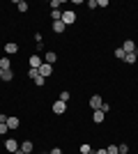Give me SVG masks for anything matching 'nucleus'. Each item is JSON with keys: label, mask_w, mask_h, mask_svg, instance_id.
I'll use <instances>...</instances> for the list:
<instances>
[{"label": "nucleus", "mask_w": 138, "mask_h": 154, "mask_svg": "<svg viewBox=\"0 0 138 154\" xmlns=\"http://www.w3.org/2000/svg\"><path fill=\"white\" fill-rule=\"evenodd\" d=\"M74 21H76V14H74L72 9H67V12H62V23H65V26H72Z\"/></svg>", "instance_id": "obj_1"}, {"label": "nucleus", "mask_w": 138, "mask_h": 154, "mask_svg": "<svg viewBox=\"0 0 138 154\" xmlns=\"http://www.w3.org/2000/svg\"><path fill=\"white\" fill-rule=\"evenodd\" d=\"M65 110H67V103L65 101H60V99H58V101H53V113H55V115H62Z\"/></svg>", "instance_id": "obj_2"}, {"label": "nucleus", "mask_w": 138, "mask_h": 154, "mask_svg": "<svg viewBox=\"0 0 138 154\" xmlns=\"http://www.w3.org/2000/svg\"><path fill=\"white\" fill-rule=\"evenodd\" d=\"M28 62H30V69H39L41 64H44V60H41L39 55H30V60H28Z\"/></svg>", "instance_id": "obj_3"}, {"label": "nucleus", "mask_w": 138, "mask_h": 154, "mask_svg": "<svg viewBox=\"0 0 138 154\" xmlns=\"http://www.w3.org/2000/svg\"><path fill=\"white\" fill-rule=\"evenodd\" d=\"M101 103H104V99H101V94H92V99H90V106L94 110H99L101 108Z\"/></svg>", "instance_id": "obj_4"}, {"label": "nucleus", "mask_w": 138, "mask_h": 154, "mask_svg": "<svg viewBox=\"0 0 138 154\" xmlns=\"http://www.w3.org/2000/svg\"><path fill=\"white\" fill-rule=\"evenodd\" d=\"M39 74H41V76H44V78H48V76H51V74H53V64L44 62V64H41V67H39Z\"/></svg>", "instance_id": "obj_5"}, {"label": "nucleus", "mask_w": 138, "mask_h": 154, "mask_svg": "<svg viewBox=\"0 0 138 154\" xmlns=\"http://www.w3.org/2000/svg\"><path fill=\"white\" fill-rule=\"evenodd\" d=\"M5 147L9 149V152H16V149H19L21 145L16 143V138H7V140H5Z\"/></svg>", "instance_id": "obj_6"}, {"label": "nucleus", "mask_w": 138, "mask_h": 154, "mask_svg": "<svg viewBox=\"0 0 138 154\" xmlns=\"http://www.w3.org/2000/svg\"><path fill=\"white\" fill-rule=\"evenodd\" d=\"M120 48H122L124 53H136V44H133L131 39H127V42H124L122 46H120Z\"/></svg>", "instance_id": "obj_7"}, {"label": "nucleus", "mask_w": 138, "mask_h": 154, "mask_svg": "<svg viewBox=\"0 0 138 154\" xmlns=\"http://www.w3.org/2000/svg\"><path fill=\"white\" fill-rule=\"evenodd\" d=\"M104 117H106V113H104V110H101V108L92 113V120H94V122H97V124H101V122H104Z\"/></svg>", "instance_id": "obj_8"}, {"label": "nucleus", "mask_w": 138, "mask_h": 154, "mask_svg": "<svg viewBox=\"0 0 138 154\" xmlns=\"http://www.w3.org/2000/svg\"><path fill=\"white\" fill-rule=\"evenodd\" d=\"M19 124H21L19 117H7V127L9 129H19Z\"/></svg>", "instance_id": "obj_9"}, {"label": "nucleus", "mask_w": 138, "mask_h": 154, "mask_svg": "<svg viewBox=\"0 0 138 154\" xmlns=\"http://www.w3.org/2000/svg\"><path fill=\"white\" fill-rule=\"evenodd\" d=\"M65 23H62V21H53V32H58V35H60V32H65Z\"/></svg>", "instance_id": "obj_10"}, {"label": "nucleus", "mask_w": 138, "mask_h": 154, "mask_svg": "<svg viewBox=\"0 0 138 154\" xmlns=\"http://www.w3.org/2000/svg\"><path fill=\"white\" fill-rule=\"evenodd\" d=\"M16 51H19V44H14V42L5 46V53H7V55H12V53H16Z\"/></svg>", "instance_id": "obj_11"}, {"label": "nucleus", "mask_w": 138, "mask_h": 154, "mask_svg": "<svg viewBox=\"0 0 138 154\" xmlns=\"http://www.w3.org/2000/svg\"><path fill=\"white\" fill-rule=\"evenodd\" d=\"M9 64H12V62H9L7 55H5V58H0V69H2V71H9Z\"/></svg>", "instance_id": "obj_12"}, {"label": "nucleus", "mask_w": 138, "mask_h": 154, "mask_svg": "<svg viewBox=\"0 0 138 154\" xmlns=\"http://www.w3.org/2000/svg\"><path fill=\"white\" fill-rule=\"evenodd\" d=\"M136 60H138V55H136V53H127V55H124V62H127V64H133Z\"/></svg>", "instance_id": "obj_13"}, {"label": "nucleus", "mask_w": 138, "mask_h": 154, "mask_svg": "<svg viewBox=\"0 0 138 154\" xmlns=\"http://www.w3.org/2000/svg\"><path fill=\"white\" fill-rule=\"evenodd\" d=\"M21 149H23L26 154H30V152H32V140H26L23 145H21Z\"/></svg>", "instance_id": "obj_14"}, {"label": "nucleus", "mask_w": 138, "mask_h": 154, "mask_svg": "<svg viewBox=\"0 0 138 154\" xmlns=\"http://www.w3.org/2000/svg\"><path fill=\"white\" fill-rule=\"evenodd\" d=\"M16 9H19V12H28V2L26 0H19V2H16Z\"/></svg>", "instance_id": "obj_15"}, {"label": "nucleus", "mask_w": 138, "mask_h": 154, "mask_svg": "<svg viewBox=\"0 0 138 154\" xmlns=\"http://www.w3.org/2000/svg\"><path fill=\"white\" fill-rule=\"evenodd\" d=\"M55 58H58V55H55V53H53V51H48V53H46V60H44V62L53 64V62H55Z\"/></svg>", "instance_id": "obj_16"}, {"label": "nucleus", "mask_w": 138, "mask_h": 154, "mask_svg": "<svg viewBox=\"0 0 138 154\" xmlns=\"http://www.w3.org/2000/svg\"><path fill=\"white\" fill-rule=\"evenodd\" d=\"M28 76L32 78V81H37V78L41 76V74H39V69H30V71H28Z\"/></svg>", "instance_id": "obj_17"}, {"label": "nucleus", "mask_w": 138, "mask_h": 154, "mask_svg": "<svg viewBox=\"0 0 138 154\" xmlns=\"http://www.w3.org/2000/svg\"><path fill=\"white\" fill-rule=\"evenodd\" d=\"M51 16H53V21H62V12H60V9H53Z\"/></svg>", "instance_id": "obj_18"}, {"label": "nucleus", "mask_w": 138, "mask_h": 154, "mask_svg": "<svg viewBox=\"0 0 138 154\" xmlns=\"http://www.w3.org/2000/svg\"><path fill=\"white\" fill-rule=\"evenodd\" d=\"M12 78H14L12 69H9V71H2V81H12Z\"/></svg>", "instance_id": "obj_19"}, {"label": "nucleus", "mask_w": 138, "mask_h": 154, "mask_svg": "<svg viewBox=\"0 0 138 154\" xmlns=\"http://www.w3.org/2000/svg\"><path fill=\"white\" fill-rule=\"evenodd\" d=\"M124 55H127V53L122 51V48H115V58H118V60H124Z\"/></svg>", "instance_id": "obj_20"}, {"label": "nucleus", "mask_w": 138, "mask_h": 154, "mask_svg": "<svg viewBox=\"0 0 138 154\" xmlns=\"http://www.w3.org/2000/svg\"><path fill=\"white\" fill-rule=\"evenodd\" d=\"M81 154H92V147L90 145H81Z\"/></svg>", "instance_id": "obj_21"}, {"label": "nucleus", "mask_w": 138, "mask_h": 154, "mask_svg": "<svg viewBox=\"0 0 138 154\" xmlns=\"http://www.w3.org/2000/svg\"><path fill=\"white\" fill-rule=\"evenodd\" d=\"M60 101H65V103L69 101V92H67V90H65V92H60Z\"/></svg>", "instance_id": "obj_22"}, {"label": "nucleus", "mask_w": 138, "mask_h": 154, "mask_svg": "<svg viewBox=\"0 0 138 154\" xmlns=\"http://www.w3.org/2000/svg\"><path fill=\"white\" fill-rule=\"evenodd\" d=\"M106 152H108V154H120V152H118V145H108V149H106Z\"/></svg>", "instance_id": "obj_23"}, {"label": "nucleus", "mask_w": 138, "mask_h": 154, "mask_svg": "<svg viewBox=\"0 0 138 154\" xmlns=\"http://www.w3.org/2000/svg\"><path fill=\"white\" fill-rule=\"evenodd\" d=\"M118 152H120V154H127V152H129V147L122 143V145H118Z\"/></svg>", "instance_id": "obj_24"}, {"label": "nucleus", "mask_w": 138, "mask_h": 154, "mask_svg": "<svg viewBox=\"0 0 138 154\" xmlns=\"http://www.w3.org/2000/svg\"><path fill=\"white\" fill-rule=\"evenodd\" d=\"M7 131H9V127H7V122H5V124H0V136H5Z\"/></svg>", "instance_id": "obj_25"}, {"label": "nucleus", "mask_w": 138, "mask_h": 154, "mask_svg": "<svg viewBox=\"0 0 138 154\" xmlns=\"http://www.w3.org/2000/svg\"><path fill=\"white\" fill-rule=\"evenodd\" d=\"M87 7H90V9H97L99 2H97V0H90V2H87Z\"/></svg>", "instance_id": "obj_26"}, {"label": "nucleus", "mask_w": 138, "mask_h": 154, "mask_svg": "<svg viewBox=\"0 0 138 154\" xmlns=\"http://www.w3.org/2000/svg\"><path fill=\"white\" fill-rule=\"evenodd\" d=\"M51 154H62V149H60V147H53V152Z\"/></svg>", "instance_id": "obj_27"}, {"label": "nucleus", "mask_w": 138, "mask_h": 154, "mask_svg": "<svg viewBox=\"0 0 138 154\" xmlns=\"http://www.w3.org/2000/svg\"><path fill=\"white\" fill-rule=\"evenodd\" d=\"M7 122V115H0V124H5Z\"/></svg>", "instance_id": "obj_28"}, {"label": "nucleus", "mask_w": 138, "mask_h": 154, "mask_svg": "<svg viewBox=\"0 0 138 154\" xmlns=\"http://www.w3.org/2000/svg\"><path fill=\"white\" fill-rule=\"evenodd\" d=\"M94 154H108V152H106V149H97Z\"/></svg>", "instance_id": "obj_29"}, {"label": "nucleus", "mask_w": 138, "mask_h": 154, "mask_svg": "<svg viewBox=\"0 0 138 154\" xmlns=\"http://www.w3.org/2000/svg\"><path fill=\"white\" fill-rule=\"evenodd\" d=\"M14 154H26V152H23V149H21V147H19V149H16V152H14Z\"/></svg>", "instance_id": "obj_30"}, {"label": "nucleus", "mask_w": 138, "mask_h": 154, "mask_svg": "<svg viewBox=\"0 0 138 154\" xmlns=\"http://www.w3.org/2000/svg\"><path fill=\"white\" fill-rule=\"evenodd\" d=\"M0 78H2V69H0Z\"/></svg>", "instance_id": "obj_31"}]
</instances>
